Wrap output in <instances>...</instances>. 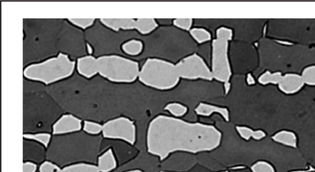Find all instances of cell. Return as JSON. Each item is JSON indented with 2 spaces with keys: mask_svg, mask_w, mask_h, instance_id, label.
<instances>
[{
  "mask_svg": "<svg viewBox=\"0 0 315 172\" xmlns=\"http://www.w3.org/2000/svg\"><path fill=\"white\" fill-rule=\"evenodd\" d=\"M282 75L280 72L270 73L266 72L259 78V82L263 85L269 84L278 85L282 79Z\"/></svg>",
  "mask_w": 315,
  "mask_h": 172,
  "instance_id": "44dd1931",
  "label": "cell"
},
{
  "mask_svg": "<svg viewBox=\"0 0 315 172\" xmlns=\"http://www.w3.org/2000/svg\"><path fill=\"white\" fill-rule=\"evenodd\" d=\"M75 65L67 55L59 53L40 63L28 65L23 70V76L28 80L51 85L71 77Z\"/></svg>",
  "mask_w": 315,
  "mask_h": 172,
  "instance_id": "7a4b0ae2",
  "label": "cell"
},
{
  "mask_svg": "<svg viewBox=\"0 0 315 172\" xmlns=\"http://www.w3.org/2000/svg\"><path fill=\"white\" fill-rule=\"evenodd\" d=\"M83 128L88 134L96 135L103 132V125L96 122L85 121Z\"/></svg>",
  "mask_w": 315,
  "mask_h": 172,
  "instance_id": "cb8c5ba5",
  "label": "cell"
},
{
  "mask_svg": "<svg viewBox=\"0 0 315 172\" xmlns=\"http://www.w3.org/2000/svg\"><path fill=\"white\" fill-rule=\"evenodd\" d=\"M247 81H248V84L250 85L255 84V81L254 80V78L252 77L251 75H249L248 76V79H247Z\"/></svg>",
  "mask_w": 315,
  "mask_h": 172,
  "instance_id": "1f68e13d",
  "label": "cell"
},
{
  "mask_svg": "<svg viewBox=\"0 0 315 172\" xmlns=\"http://www.w3.org/2000/svg\"><path fill=\"white\" fill-rule=\"evenodd\" d=\"M87 46H88V52H89V53L90 54L92 53L93 50H92V49L91 48V47L89 45V44H88Z\"/></svg>",
  "mask_w": 315,
  "mask_h": 172,
  "instance_id": "836d02e7",
  "label": "cell"
},
{
  "mask_svg": "<svg viewBox=\"0 0 315 172\" xmlns=\"http://www.w3.org/2000/svg\"><path fill=\"white\" fill-rule=\"evenodd\" d=\"M63 172H100L98 166L94 164L80 163L71 164L62 169Z\"/></svg>",
  "mask_w": 315,
  "mask_h": 172,
  "instance_id": "2e32d148",
  "label": "cell"
},
{
  "mask_svg": "<svg viewBox=\"0 0 315 172\" xmlns=\"http://www.w3.org/2000/svg\"><path fill=\"white\" fill-rule=\"evenodd\" d=\"M232 37V30L228 28L220 27L217 30L216 38L212 44V77L225 84L228 83L231 75L228 59V44Z\"/></svg>",
  "mask_w": 315,
  "mask_h": 172,
  "instance_id": "5b68a950",
  "label": "cell"
},
{
  "mask_svg": "<svg viewBox=\"0 0 315 172\" xmlns=\"http://www.w3.org/2000/svg\"><path fill=\"white\" fill-rule=\"evenodd\" d=\"M96 63V58L92 56L80 57L77 60V71L82 77L90 79L98 75Z\"/></svg>",
  "mask_w": 315,
  "mask_h": 172,
  "instance_id": "7c38bea8",
  "label": "cell"
},
{
  "mask_svg": "<svg viewBox=\"0 0 315 172\" xmlns=\"http://www.w3.org/2000/svg\"><path fill=\"white\" fill-rule=\"evenodd\" d=\"M122 50L129 56H138L142 53L143 43L139 40H129L122 45Z\"/></svg>",
  "mask_w": 315,
  "mask_h": 172,
  "instance_id": "e0dca14e",
  "label": "cell"
},
{
  "mask_svg": "<svg viewBox=\"0 0 315 172\" xmlns=\"http://www.w3.org/2000/svg\"><path fill=\"white\" fill-rule=\"evenodd\" d=\"M191 34L194 40L199 43L207 42L211 39V35L205 28H195L191 30Z\"/></svg>",
  "mask_w": 315,
  "mask_h": 172,
  "instance_id": "7402d4cb",
  "label": "cell"
},
{
  "mask_svg": "<svg viewBox=\"0 0 315 172\" xmlns=\"http://www.w3.org/2000/svg\"><path fill=\"white\" fill-rule=\"evenodd\" d=\"M180 78L176 65L159 59L147 60L139 75L142 84L162 90L176 87Z\"/></svg>",
  "mask_w": 315,
  "mask_h": 172,
  "instance_id": "3957f363",
  "label": "cell"
},
{
  "mask_svg": "<svg viewBox=\"0 0 315 172\" xmlns=\"http://www.w3.org/2000/svg\"><path fill=\"white\" fill-rule=\"evenodd\" d=\"M157 27V23L153 19H138L137 31L142 35L152 32Z\"/></svg>",
  "mask_w": 315,
  "mask_h": 172,
  "instance_id": "ac0fdd59",
  "label": "cell"
},
{
  "mask_svg": "<svg viewBox=\"0 0 315 172\" xmlns=\"http://www.w3.org/2000/svg\"><path fill=\"white\" fill-rule=\"evenodd\" d=\"M101 22L106 27L115 32L120 30H136L138 28V19H101Z\"/></svg>",
  "mask_w": 315,
  "mask_h": 172,
  "instance_id": "30bf717a",
  "label": "cell"
},
{
  "mask_svg": "<svg viewBox=\"0 0 315 172\" xmlns=\"http://www.w3.org/2000/svg\"><path fill=\"white\" fill-rule=\"evenodd\" d=\"M96 71L111 82L131 83L139 78V64L125 57L109 55L96 58Z\"/></svg>",
  "mask_w": 315,
  "mask_h": 172,
  "instance_id": "277c9868",
  "label": "cell"
},
{
  "mask_svg": "<svg viewBox=\"0 0 315 172\" xmlns=\"http://www.w3.org/2000/svg\"><path fill=\"white\" fill-rule=\"evenodd\" d=\"M221 141L222 134L212 125L159 115L148 124L146 147L148 154L164 161L175 153L210 152Z\"/></svg>",
  "mask_w": 315,
  "mask_h": 172,
  "instance_id": "6da1fadb",
  "label": "cell"
},
{
  "mask_svg": "<svg viewBox=\"0 0 315 172\" xmlns=\"http://www.w3.org/2000/svg\"><path fill=\"white\" fill-rule=\"evenodd\" d=\"M273 141L283 147L298 149V137L295 132L289 130H282L270 137Z\"/></svg>",
  "mask_w": 315,
  "mask_h": 172,
  "instance_id": "8fae6325",
  "label": "cell"
},
{
  "mask_svg": "<svg viewBox=\"0 0 315 172\" xmlns=\"http://www.w3.org/2000/svg\"><path fill=\"white\" fill-rule=\"evenodd\" d=\"M315 171V169L312 167H311L309 169H298V170H294L290 171V172H312Z\"/></svg>",
  "mask_w": 315,
  "mask_h": 172,
  "instance_id": "f546056e",
  "label": "cell"
},
{
  "mask_svg": "<svg viewBox=\"0 0 315 172\" xmlns=\"http://www.w3.org/2000/svg\"><path fill=\"white\" fill-rule=\"evenodd\" d=\"M82 129V120L72 114L62 115L53 126V134L61 135L72 134Z\"/></svg>",
  "mask_w": 315,
  "mask_h": 172,
  "instance_id": "ba28073f",
  "label": "cell"
},
{
  "mask_svg": "<svg viewBox=\"0 0 315 172\" xmlns=\"http://www.w3.org/2000/svg\"><path fill=\"white\" fill-rule=\"evenodd\" d=\"M176 66L181 78L191 80L213 79L211 71L202 57L197 54L181 60Z\"/></svg>",
  "mask_w": 315,
  "mask_h": 172,
  "instance_id": "52a82bcc",
  "label": "cell"
},
{
  "mask_svg": "<svg viewBox=\"0 0 315 172\" xmlns=\"http://www.w3.org/2000/svg\"></svg>",
  "mask_w": 315,
  "mask_h": 172,
  "instance_id": "d590c367",
  "label": "cell"
},
{
  "mask_svg": "<svg viewBox=\"0 0 315 172\" xmlns=\"http://www.w3.org/2000/svg\"><path fill=\"white\" fill-rule=\"evenodd\" d=\"M37 164L31 161H25L23 163V172H36Z\"/></svg>",
  "mask_w": 315,
  "mask_h": 172,
  "instance_id": "f1b7e54d",
  "label": "cell"
},
{
  "mask_svg": "<svg viewBox=\"0 0 315 172\" xmlns=\"http://www.w3.org/2000/svg\"><path fill=\"white\" fill-rule=\"evenodd\" d=\"M96 166L100 172H111L116 169L117 161L111 148H108L99 156Z\"/></svg>",
  "mask_w": 315,
  "mask_h": 172,
  "instance_id": "4fadbf2b",
  "label": "cell"
},
{
  "mask_svg": "<svg viewBox=\"0 0 315 172\" xmlns=\"http://www.w3.org/2000/svg\"><path fill=\"white\" fill-rule=\"evenodd\" d=\"M195 111L200 116H210L212 114H217L222 116L226 121L230 120V113L227 109L210 104L201 103L197 106Z\"/></svg>",
  "mask_w": 315,
  "mask_h": 172,
  "instance_id": "5bb4252c",
  "label": "cell"
},
{
  "mask_svg": "<svg viewBox=\"0 0 315 172\" xmlns=\"http://www.w3.org/2000/svg\"><path fill=\"white\" fill-rule=\"evenodd\" d=\"M193 23L192 19H177L174 20V25L182 30H191Z\"/></svg>",
  "mask_w": 315,
  "mask_h": 172,
  "instance_id": "83f0119b",
  "label": "cell"
},
{
  "mask_svg": "<svg viewBox=\"0 0 315 172\" xmlns=\"http://www.w3.org/2000/svg\"><path fill=\"white\" fill-rule=\"evenodd\" d=\"M124 172H144L140 169H133V170L127 171Z\"/></svg>",
  "mask_w": 315,
  "mask_h": 172,
  "instance_id": "d6a6232c",
  "label": "cell"
},
{
  "mask_svg": "<svg viewBox=\"0 0 315 172\" xmlns=\"http://www.w3.org/2000/svg\"><path fill=\"white\" fill-rule=\"evenodd\" d=\"M229 172V171H222V172Z\"/></svg>",
  "mask_w": 315,
  "mask_h": 172,
  "instance_id": "e575fe53",
  "label": "cell"
},
{
  "mask_svg": "<svg viewBox=\"0 0 315 172\" xmlns=\"http://www.w3.org/2000/svg\"><path fill=\"white\" fill-rule=\"evenodd\" d=\"M165 109L170 113L173 117L178 118L186 115L188 111L187 106L179 103H169L165 106Z\"/></svg>",
  "mask_w": 315,
  "mask_h": 172,
  "instance_id": "ffe728a7",
  "label": "cell"
},
{
  "mask_svg": "<svg viewBox=\"0 0 315 172\" xmlns=\"http://www.w3.org/2000/svg\"><path fill=\"white\" fill-rule=\"evenodd\" d=\"M23 139L34 141L42 145L43 147L47 148L51 142V135L48 133H36V134H24L23 135Z\"/></svg>",
  "mask_w": 315,
  "mask_h": 172,
  "instance_id": "d6986e66",
  "label": "cell"
},
{
  "mask_svg": "<svg viewBox=\"0 0 315 172\" xmlns=\"http://www.w3.org/2000/svg\"><path fill=\"white\" fill-rule=\"evenodd\" d=\"M252 172H277L275 167L269 162L259 161L250 166Z\"/></svg>",
  "mask_w": 315,
  "mask_h": 172,
  "instance_id": "603a6c76",
  "label": "cell"
},
{
  "mask_svg": "<svg viewBox=\"0 0 315 172\" xmlns=\"http://www.w3.org/2000/svg\"><path fill=\"white\" fill-rule=\"evenodd\" d=\"M230 172H252L251 170H250V168H246L245 167L244 168H239L236 169L235 171H230Z\"/></svg>",
  "mask_w": 315,
  "mask_h": 172,
  "instance_id": "4dcf8cb0",
  "label": "cell"
},
{
  "mask_svg": "<svg viewBox=\"0 0 315 172\" xmlns=\"http://www.w3.org/2000/svg\"><path fill=\"white\" fill-rule=\"evenodd\" d=\"M103 135L111 140H118L134 145L136 141V127L134 122L126 117H119L103 125Z\"/></svg>",
  "mask_w": 315,
  "mask_h": 172,
  "instance_id": "8992f818",
  "label": "cell"
},
{
  "mask_svg": "<svg viewBox=\"0 0 315 172\" xmlns=\"http://www.w3.org/2000/svg\"><path fill=\"white\" fill-rule=\"evenodd\" d=\"M236 130L241 139L248 141H260L267 137L266 132L262 129L254 130L246 126H236Z\"/></svg>",
  "mask_w": 315,
  "mask_h": 172,
  "instance_id": "9a60e30c",
  "label": "cell"
},
{
  "mask_svg": "<svg viewBox=\"0 0 315 172\" xmlns=\"http://www.w3.org/2000/svg\"><path fill=\"white\" fill-rule=\"evenodd\" d=\"M40 172H63L62 169L50 161H45L39 168Z\"/></svg>",
  "mask_w": 315,
  "mask_h": 172,
  "instance_id": "4316f807",
  "label": "cell"
},
{
  "mask_svg": "<svg viewBox=\"0 0 315 172\" xmlns=\"http://www.w3.org/2000/svg\"><path fill=\"white\" fill-rule=\"evenodd\" d=\"M304 84L302 76L298 74H286L282 76L278 86L280 89L284 93L293 94L300 90Z\"/></svg>",
  "mask_w": 315,
  "mask_h": 172,
  "instance_id": "9c48e42d",
  "label": "cell"
},
{
  "mask_svg": "<svg viewBox=\"0 0 315 172\" xmlns=\"http://www.w3.org/2000/svg\"><path fill=\"white\" fill-rule=\"evenodd\" d=\"M302 77L305 84L309 86H315V65L304 69Z\"/></svg>",
  "mask_w": 315,
  "mask_h": 172,
  "instance_id": "d4e9b609",
  "label": "cell"
},
{
  "mask_svg": "<svg viewBox=\"0 0 315 172\" xmlns=\"http://www.w3.org/2000/svg\"><path fill=\"white\" fill-rule=\"evenodd\" d=\"M69 21L76 27L86 29L92 26L95 22V19H69Z\"/></svg>",
  "mask_w": 315,
  "mask_h": 172,
  "instance_id": "484cf974",
  "label": "cell"
}]
</instances>
